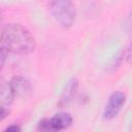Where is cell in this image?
<instances>
[{"label": "cell", "mask_w": 132, "mask_h": 132, "mask_svg": "<svg viewBox=\"0 0 132 132\" xmlns=\"http://www.w3.org/2000/svg\"><path fill=\"white\" fill-rule=\"evenodd\" d=\"M1 47L7 53L29 55L35 50V39L32 34L22 25L8 24L1 32Z\"/></svg>", "instance_id": "obj_1"}, {"label": "cell", "mask_w": 132, "mask_h": 132, "mask_svg": "<svg viewBox=\"0 0 132 132\" xmlns=\"http://www.w3.org/2000/svg\"><path fill=\"white\" fill-rule=\"evenodd\" d=\"M48 8L56 23L68 29L72 27L76 20V9L72 0H48Z\"/></svg>", "instance_id": "obj_2"}, {"label": "cell", "mask_w": 132, "mask_h": 132, "mask_svg": "<svg viewBox=\"0 0 132 132\" xmlns=\"http://www.w3.org/2000/svg\"><path fill=\"white\" fill-rule=\"evenodd\" d=\"M125 102H126V95L123 92H121V91L113 92L109 96L108 101L105 105L104 112H103L104 118L106 120H111V119L116 118L119 114V112L121 111Z\"/></svg>", "instance_id": "obj_3"}, {"label": "cell", "mask_w": 132, "mask_h": 132, "mask_svg": "<svg viewBox=\"0 0 132 132\" xmlns=\"http://www.w3.org/2000/svg\"><path fill=\"white\" fill-rule=\"evenodd\" d=\"M72 124V117L67 112H59L48 119V131H62Z\"/></svg>", "instance_id": "obj_4"}, {"label": "cell", "mask_w": 132, "mask_h": 132, "mask_svg": "<svg viewBox=\"0 0 132 132\" xmlns=\"http://www.w3.org/2000/svg\"><path fill=\"white\" fill-rule=\"evenodd\" d=\"M77 86H78V80L75 78V77H71L65 85V88L63 89L62 91V94L59 98V102H58V105L62 108L66 105L69 104V102L72 100L75 92H76V89H77Z\"/></svg>", "instance_id": "obj_5"}, {"label": "cell", "mask_w": 132, "mask_h": 132, "mask_svg": "<svg viewBox=\"0 0 132 132\" xmlns=\"http://www.w3.org/2000/svg\"><path fill=\"white\" fill-rule=\"evenodd\" d=\"M15 93L8 81H2L1 87H0V104L1 107H6L9 108V106L13 103Z\"/></svg>", "instance_id": "obj_6"}, {"label": "cell", "mask_w": 132, "mask_h": 132, "mask_svg": "<svg viewBox=\"0 0 132 132\" xmlns=\"http://www.w3.org/2000/svg\"><path fill=\"white\" fill-rule=\"evenodd\" d=\"M9 82L16 96H26L31 90L29 80L23 76H13Z\"/></svg>", "instance_id": "obj_7"}, {"label": "cell", "mask_w": 132, "mask_h": 132, "mask_svg": "<svg viewBox=\"0 0 132 132\" xmlns=\"http://www.w3.org/2000/svg\"><path fill=\"white\" fill-rule=\"evenodd\" d=\"M126 60H127L128 64L132 65V40L129 43V45L127 47V51H126Z\"/></svg>", "instance_id": "obj_8"}, {"label": "cell", "mask_w": 132, "mask_h": 132, "mask_svg": "<svg viewBox=\"0 0 132 132\" xmlns=\"http://www.w3.org/2000/svg\"><path fill=\"white\" fill-rule=\"evenodd\" d=\"M7 52L1 47V51H0V66L1 68L4 66V63H5V60H6V56H7Z\"/></svg>", "instance_id": "obj_9"}, {"label": "cell", "mask_w": 132, "mask_h": 132, "mask_svg": "<svg viewBox=\"0 0 132 132\" xmlns=\"http://www.w3.org/2000/svg\"><path fill=\"white\" fill-rule=\"evenodd\" d=\"M126 28L128 31H132V9L126 19Z\"/></svg>", "instance_id": "obj_10"}, {"label": "cell", "mask_w": 132, "mask_h": 132, "mask_svg": "<svg viewBox=\"0 0 132 132\" xmlns=\"http://www.w3.org/2000/svg\"><path fill=\"white\" fill-rule=\"evenodd\" d=\"M9 114V108H6V107H1V110H0V121H4V119Z\"/></svg>", "instance_id": "obj_11"}, {"label": "cell", "mask_w": 132, "mask_h": 132, "mask_svg": "<svg viewBox=\"0 0 132 132\" xmlns=\"http://www.w3.org/2000/svg\"><path fill=\"white\" fill-rule=\"evenodd\" d=\"M5 131L6 132H20L21 131V128L18 125H10V126H8L5 129Z\"/></svg>", "instance_id": "obj_12"}]
</instances>
